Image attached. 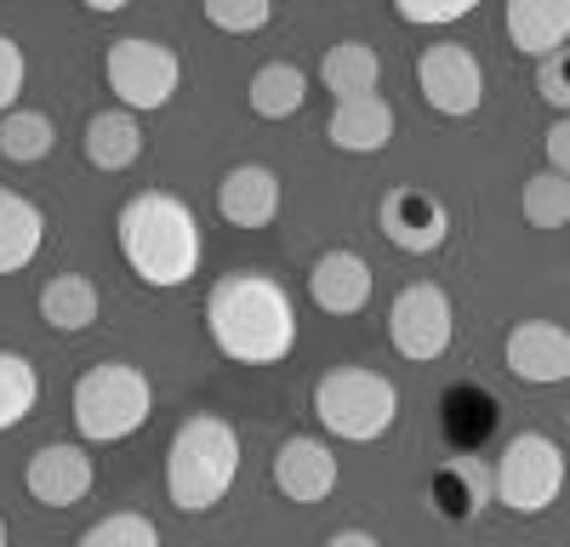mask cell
<instances>
[{
    "instance_id": "cell-1",
    "label": "cell",
    "mask_w": 570,
    "mask_h": 547,
    "mask_svg": "<svg viewBox=\"0 0 570 547\" xmlns=\"http://www.w3.org/2000/svg\"><path fill=\"white\" fill-rule=\"evenodd\" d=\"M206 331L240 365H279L297 348V308L274 274H223L206 291Z\"/></svg>"
},
{
    "instance_id": "cell-2",
    "label": "cell",
    "mask_w": 570,
    "mask_h": 547,
    "mask_svg": "<svg viewBox=\"0 0 570 547\" xmlns=\"http://www.w3.org/2000/svg\"><path fill=\"white\" fill-rule=\"evenodd\" d=\"M115 240H120L126 268L137 274L142 286H155V291L188 286V280H195V268H200V257H206L200 217L188 211L177 195H166V189L131 195V200L120 206Z\"/></svg>"
},
{
    "instance_id": "cell-3",
    "label": "cell",
    "mask_w": 570,
    "mask_h": 547,
    "mask_svg": "<svg viewBox=\"0 0 570 547\" xmlns=\"http://www.w3.org/2000/svg\"><path fill=\"white\" fill-rule=\"evenodd\" d=\"M234 474H240V434H234V422L200 410V417H188L171 434L166 496H171L177 514H212L217 501L228 496Z\"/></svg>"
},
{
    "instance_id": "cell-4",
    "label": "cell",
    "mask_w": 570,
    "mask_h": 547,
    "mask_svg": "<svg viewBox=\"0 0 570 547\" xmlns=\"http://www.w3.org/2000/svg\"><path fill=\"white\" fill-rule=\"evenodd\" d=\"M314 417L331 439L371 445L400 422V388L371 365H331L314 382Z\"/></svg>"
},
{
    "instance_id": "cell-5",
    "label": "cell",
    "mask_w": 570,
    "mask_h": 547,
    "mask_svg": "<svg viewBox=\"0 0 570 547\" xmlns=\"http://www.w3.org/2000/svg\"><path fill=\"white\" fill-rule=\"evenodd\" d=\"M75 428L86 445H120L131 439L142 422H149V410H155V388L149 377L137 371V365L126 359H104V365H91V371L75 382Z\"/></svg>"
},
{
    "instance_id": "cell-6",
    "label": "cell",
    "mask_w": 570,
    "mask_h": 547,
    "mask_svg": "<svg viewBox=\"0 0 570 547\" xmlns=\"http://www.w3.org/2000/svg\"><path fill=\"white\" fill-rule=\"evenodd\" d=\"M104 80L115 91V103L131 109V115H155L177 98L183 86V58L171 52L166 40H149V34H126L104 52Z\"/></svg>"
},
{
    "instance_id": "cell-7",
    "label": "cell",
    "mask_w": 570,
    "mask_h": 547,
    "mask_svg": "<svg viewBox=\"0 0 570 547\" xmlns=\"http://www.w3.org/2000/svg\"><path fill=\"white\" fill-rule=\"evenodd\" d=\"M491 479H497V508L508 514H548L559 490H564V450L548 439V434H513L508 450L491 463Z\"/></svg>"
},
{
    "instance_id": "cell-8",
    "label": "cell",
    "mask_w": 570,
    "mask_h": 547,
    "mask_svg": "<svg viewBox=\"0 0 570 547\" xmlns=\"http://www.w3.org/2000/svg\"><path fill=\"white\" fill-rule=\"evenodd\" d=\"M451 337H456V308L445 297V286L434 280H411L394 308H389V342L400 359H416V365H434L451 354Z\"/></svg>"
},
{
    "instance_id": "cell-9",
    "label": "cell",
    "mask_w": 570,
    "mask_h": 547,
    "mask_svg": "<svg viewBox=\"0 0 570 547\" xmlns=\"http://www.w3.org/2000/svg\"><path fill=\"white\" fill-rule=\"evenodd\" d=\"M416 86H422V103L445 115V120H468L473 109L485 103V63L456 40H440L416 58Z\"/></svg>"
},
{
    "instance_id": "cell-10",
    "label": "cell",
    "mask_w": 570,
    "mask_h": 547,
    "mask_svg": "<svg viewBox=\"0 0 570 547\" xmlns=\"http://www.w3.org/2000/svg\"><path fill=\"white\" fill-rule=\"evenodd\" d=\"M376 228H383V240L405 257H428L451 240V211L440 195L428 189H389L383 206H376Z\"/></svg>"
},
{
    "instance_id": "cell-11",
    "label": "cell",
    "mask_w": 570,
    "mask_h": 547,
    "mask_svg": "<svg viewBox=\"0 0 570 547\" xmlns=\"http://www.w3.org/2000/svg\"><path fill=\"white\" fill-rule=\"evenodd\" d=\"M502 359L519 382L559 388V382H570V331L559 319H519L502 342Z\"/></svg>"
},
{
    "instance_id": "cell-12",
    "label": "cell",
    "mask_w": 570,
    "mask_h": 547,
    "mask_svg": "<svg viewBox=\"0 0 570 547\" xmlns=\"http://www.w3.org/2000/svg\"><path fill=\"white\" fill-rule=\"evenodd\" d=\"M91 479H98V468H91L86 445H69V439L40 445L29 456V468H23V485H29V496L40 501V508H75V501L91 490Z\"/></svg>"
},
{
    "instance_id": "cell-13",
    "label": "cell",
    "mask_w": 570,
    "mask_h": 547,
    "mask_svg": "<svg viewBox=\"0 0 570 547\" xmlns=\"http://www.w3.org/2000/svg\"><path fill=\"white\" fill-rule=\"evenodd\" d=\"M274 490L285 501H325L337 490V456H331L325 439L314 434H292L279 450H274Z\"/></svg>"
},
{
    "instance_id": "cell-14",
    "label": "cell",
    "mask_w": 570,
    "mask_h": 547,
    "mask_svg": "<svg viewBox=\"0 0 570 547\" xmlns=\"http://www.w3.org/2000/svg\"><path fill=\"white\" fill-rule=\"evenodd\" d=\"M279 200H285L279 195V177L268 166H257V160L228 166L223 182H217V217L228 228H268L279 217Z\"/></svg>"
},
{
    "instance_id": "cell-15",
    "label": "cell",
    "mask_w": 570,
    "mask_h": 547,
    "mask_svg": "<svg viewBox=\"0 0 570 547\" xmlns=\"http://www.w3.org/2000/svg\"><path fill=\"white\" fill-rule=\"evenodd\" d=\"M325 137L331 149L343 155H383L394 143V109L383 91H365V98H337L331 103V120H325Z\"/></svg>"
},
{
    "instance_id": "cell-16",
    "label": "cell",
    "mask_w": 570,
    "mask_h": 547,
    "mask_svg": "<svg viewBox=\"0 0 570 547\" xmlns=\"http://www.w3.org/2000/svg\"><path fill=\"white\" fill-rule=\"evenodd\" d=\"M308 297H314L320 314H360V308L371 302V262H365L360 251H348V246L314 257V268H308Z\"/></svg>"
},
{
    "instance_id": "cell-17",
    "label": "cell",
    "mask_w": 570,
    "mask_h": 547,
    "mask_svg": "<svg viewBox=\"0 0 570 547\" xmlns=\"http://www.w3.org/2000/svg\"><path fill=\"white\" fill-rule=\"evenodd\" d=\"M502 23L525 58H548L559 46H570V0H508Z\"/></svg>"
},
{
    "instance_id": "cell-18",
    "label": "cell",
    "mask_w": 570,
    "mask_h": 547,
    "mask_svg": "<svg viewBox=\"0 0 570 547\" xmlns=\"http://www.w3.org/2000/svg\"><path fill=\"white\" fill-rule=\"evenodd\" d=\"M434 501H440L445 519H480L497 501V479L480 456H451L434 479Z\"/></svg>"
},
{
    "instance_id": "cell-19",
    "label": "cell",
    "mask_w": 570,
    "mask_h": 547,
    "mask_svg": "<svg viewBox=\"0 0 570 547\" xmlns=\"http://www.w3.org/2000/svg\"><path fill=\"white\" fill-rule=\"evenodd\" d=\"M98 308H104V297H98V280H91V274H52V280L40 286V319L63 337L91 331Z\"/></svg>"
},
{
    "instance_id": "cell-20",
    "label": "cell",
    "mask_w": 570,
    "mask_h": 547,
    "mask_svg": "<svg viewBox=\"0 0 570 547\" xmlns=\"http://www.w3.org/2000/svg\"><path fill=\"white\" fill-rule=\"evenodd\" d=\"M80 149H86V160L98 171H126V166L142 160V126H137L131 109H104V115L86 120Z\"/></svg>"
},
{
    "instance_id": "cell-21",
    "label": "cell",
    "mask_w": 570,
    "mask_h": 547,
    "mask_svg": "<svg viewBox=\"0 0 570 547\" xmlns=\"http://www.w3.org/2000/svg\"><path fill=\"white\" fill-rule=\"evenodd\" d=\"M46 246V217L29 195L0 189V274H18L40 257Z\"/></svg>"
},
{
    "instance_id": "cell-22",
    "label": "cell",
    "mask_w": 570,
    "mask_h": 547,
    "mask_svg": "<svg viewBox=\"0 0 570 547\" xmlns=\"http://www.w3.org/2000/svg\"><path fill=\"white\" fill-rule=\"evenodd\" d=\"M376 80H383V58L365 40H337L320 58V86L331 98H365V91H376Z\"/></svg>"
},
{
    "instance_id": "cell-23",
    "label": "cell",
    "mask_w": 570,
    "mask_h": 547,
    "mask_svg": "<svg viewBox=\"0 0 570 547\" xmlns=\"http://www.w3.org/2000/svg\"><path fill=\"white\" fill-rule=\"evenodd\" d=\"M246 103L257 120H292L308 103V74L297 63H263L246 86Z\"/></svg>"
},
{
    "instance_id": "cell-24",
    "label": "cell",
    "mask_w": 570,
    "mask_h": 547,
    "mask_svg": "<svg viewBox=\"0 0 570 547\" xmlns=\"http://www.w3.org/2000/svg\"><path fill=\"white\" fill-rule=\"evenodd\" d=\"M58 143V126L46 120L40 109H7L0 115V160H12V166H35L46 160Z\"/></svg>"
},
{
    "instance_id": "cell-25",
    "label": "cell",
    "mask_w": 570,
    "mask_h": 547,
    "mask_svg": "<svg viewBox=\"0 0 570 547\" xmlns=\"http://www.w3.org/2000/svg\"><path fill=\"white\" fill-rule=\"evenodd\" d=\"M40 399V377L35 365L12 348H0V434H12L18 422H29V410Z\"/></svg>"
},
{
    "instance_id": "cell-26",
    "label": "cell",
    "mask_w": 570,
    "mask_h": 547,
    "mask_svg": "<svg viewBox=\"0 0 570 547\" xmlns=\"http://www.w3.org/2000/svg\"><path fill=\"white\" fill-rule=\"evenodd\" d=\"M519 211H525L531 228H564V222H570V177L553 171V166H542L537 177H525Z\"/></svg>"
},
{
    "instance_id": "cell-27",
    "label": "cell",
    "mask_w": 570,
    "mask_h": 547,
    "mask_svg": "<svg viewBox=\"0 0 570 547\" xmlns=\"http://www.w3.org/2000/svg\"><path fill=\"white\" fill-rule=\"evenodd\" d=\"M80 547H160V525L149 514H104L80 530Z\"/></svg>"
},
{
    "instance_id": "cell-28",
    "label": "cell",
    "mask_w": 570,
    "mask_h": 547,
    "mask_svg": "<svg viewBox=\"0 0 570 547\" xmlns=\"http://www.w3.org/2000/svg\"><path fill=\"white\" fill-rule=\"evenodd\" d=\"M200 12L223 34H257L274 18V0H200Z\"/></svg>"
},
{
    "instance_id": "cell-29",
    "label": "cell",
    "mask_w": 570,
    "mask_h": 547,
    "mask_svg": "<svg viewBox=\"0 0 570 547\" xmlns=\"http://www.w3.org/2000/svg\"><path fill=\"white\" fill-rule=\"evenodd\" d=\"M480 0H394L400 23H416V29H445L456 18H468Z\"/></svg>"
},
{
    "instance_id": "cell-30",
    "label": "cell",
    "mask_w": 570,
    "mask_h": 547,
    "mask_svg": "<svg viewBox=\"0 0 570 547\" xmlns=\"http://www.w3.org/2000/svg\"><path fill=\"white\" fill-rule=\"evenodd\" d=\"M537 91H542V103H553L559 115H570V46L537 58Z\"/></svg>"
},
{
    "instance_id": "cell-31",
    "label": "cell",
    "mask_w": 570,
    "mask_h": 547,
    "mask_svg": "<svg viewBox=\"0 0 570 547\" xmlns=\"http://www.w3.org/2000/svg\"><path fill=\"white\" fill-rule=\"evenodd\" d=\"M23 80H29V58H23V46H18L12 34H0V115L18 109Z\"/></svg>"
},
{
    "instance_id": "cell-32",
    "label": "cell",
    "mask_w": 570,
    "mask_h": 547,
    "mask_svg": "<svg viewBox=\"0 0 570 547\" xmlns=\"http://www.w3.org/2000/svg\"><path fill=\"white\" fill-rule=\"evenodd\" d=\"M542 155H548V166H553V171H564V177H570V115H559V120L542 131Z\"/></svg>"
},
{
    "instance_id": "cell-33",
    "label": "cell",
    "mask_w": 570,
    "mask_h": 547,
    "mask_svg": "<svg viewBox=\"0 0 570 547\" xmlns=\"http://www.w3.org/2000/svg\"><path fill=\"white\" fill-rule=\"evenodd\" d=\"M331 547H376V536L371 530H337V536H331Z\"/></svg>"
},
{
    "instance_id": "cell-34",
    "label": "cell",
    "mask_w": 570,
    "mask_h": 547,
    "mask_svg": "<svg viewBox=\"0 0 570 547\" xmlns=\"http://www.w3.org/2000/svg\"><path fill=\"white\" fill-rule=\"evenodd\" d=\"M80 7H86V12H126L131 0H80Z\"/></svg>"
},
{
    "instance_id": "cell-35",
    "label": "cell",
    "mask_w": 570,
    "mask_h": 547,
    "mask_svg": "<svg viewBox=\"0 0 570 547\" xmlns=\"http://www.w3.org/2000/svg\"><path fill=\"white\" fill-rule=\"evenodd\" d=\"M0 547H7V519H0Z\"/></svg>"
}]
</instances>
